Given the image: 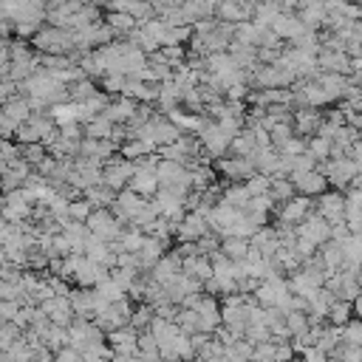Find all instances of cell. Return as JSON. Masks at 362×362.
<instances>
[{"instance_id": "41", "label": "cell", "mask_w": 362, "mask_h": 362, "mask_svg": "<svg viewBox=\"0 0 362 362\" xmlns=\"http://www.w3.org/2000/svg\"><path fill=\"white\" fill-rule=\"evenodd\" d=\"M274 362H294V345L288 339L274 342Z\"/></svg>"}, {"instance_id": "24", "label": "cell", "mask_w": 362, "mask_h": 362, "mask_svg": "<svg viewBox=\"0 0 362 362\" xmlns=\"http://www.w3.org/2000/svg\"><path fill=\"white\" fill-rule=\"evenodd\" d=\"M3 113H6V116L14 122V124H23V122H25V119H28L34 110H31V102H28L23 93H17L14 99H8V102L3 105Z\"/></svg>"}, {"instance_id": "22", "label": "cell", "mask_w": 362, "mask_h": 362, "mask_svg": "<svg viewBox=\"0 0 362 362\" xmlns=\"http://www.w3.org/2000/svg\"><path fill=\"white\" fill-rule=\"evenodd\" d=\"M116 153V141L113 139H82L79 144V156L85 158H99V161H107L110 156Z\"/></svg>"}, {"instance_id": "20", "label": "cell", "mask_w": 362, "mask_h": 362, "mask_svg": "<svg viewBox=\"0 0 362 362\" xmlns=\"http://www.w3.org/2000/svg\"><path fill=\"white\" fill-rule=\"evenodd\" d=\"M322 119H325V116H322L317 107H297V110H294V133L311 139V136L320 133Z\"/></svg>"}, {"instance_id": "16", "label": "cell", "mask_w": 362, "mask_h": 362, "mask_svg": "<svg viewBox=\"0 0 362 362\" xmlns=\"http://www.w3.org/2000/svg\"><path fill=\"white\" fill-rule=\"evenodd\" d=\"M107 272L110 269H105L102 263H96V260H90V257H79V266H76V274H74V283L79 286V288H96L105 277H107Z\"/></svg>"}, {"instance_id": "47", "label": "cell", "mask_w": 362, "mask_h": 362, "mask_svg": "<svg viewBox=\"0 0 362 362\" xmlns=\"http://www.w3.org/2000/svg\"><path fill=\"white\" fill-rule=\"evenodd\" d=\"M8 226H11V223H8V221H6L3 215H0V240L6 238V232H8Z\"/></svg>"}, {"instance_id": "3", "label": "cell", "mask_w": 362, "mask_h": 362, "mask_svg": "<svg viewBox=\"0 0 362 362\" xmlns=\"http://www.w3.org/2000/svg\"><path fill=\"white\" fill-rule=\"evenodd\" d=\"M158 181L161 187H170V189H178V192H192V170L187 164H178V161H170V158H158Z\"/></svg>"}, {"instance_id": "46", "label": "cell", "mask_w": 362, "mask_h": 362, "mask_svg": "<svg viewBox=\"0 0 362 362\" xmlns=\"http://www.w3.org/2000/svg\"><path fill=\"white\" fill-rule=\"evenodd\" d=\"M354 317H362V291L354 297Z\"/></svg>"}, {"instance_id": "7", "label": "cell", "mask_w": 362, "mask_h": 362, "mask_svg": "<svg viewBox=\"0 0 362 362\" xmlns=\"http://www.w3.org/2000/svg\"><path fill=\"white\" fill-rule=\"evenodd\" d=\"M147 201H150V198H144V195L133 192L130 187H124V189L116 192V201L110 204V212H113L122 223H133V221L141 215V209L147 206Z\"/></svg>"}, {"instance_id": "8", "label": "cell", "mask_w": 362, "mask_h": 362, "mask_svg": "<svg viewBox=\"0 0 362 362\" xmlns=\"http://www.w3.org/2000/svg\"><path fill=\"white\" fill-rule=\"evenodd\" d=\"M198 141H201V150H204L206 156H212V158L226 156V153H229V144H232V139L218 127L215 119L206 122V124L198 130Z\"/></svg>"}, {"instance_id": "43", "label": "cell", "mask_w": 362, "mask_h": 362, "mask_svg": "<svg viewBox=\"0 0 362 362\" xmlns=\"http://www.w3.org/2000/svg\"><path fill=\"white\" fill-rule=\"evenodd\" d=\"M17 82H11V79H0V107L8 102V99H14L17 96Z\"/></svg>"}, {"instance_id": "32", "label": "cell", "mask_w": 362, "mask_h": 362, "mask_svg": "<svg viewBox=\"0 0 362 362\" xmlns=\"http://www.w3.org/2000/svg\"><path fill=\"white\" fill-rule=\"evenodd\" d=\"M305 153L314 158V161H325V158H331V139H325V136H311L308 139V144H305Z\"/></svg>"}, {"instance_id": "11", "label": "cell", "mask_w": 362, "mask_h": 362, "mask_svg": "<svg viewBox=\"0 0 362 362\" xmlns=\"http://www.w3.org/2000/svg\"><path fill=\"white\" fill-rule=\"evenodd\" d=\"M215 170L221 175H226V181H246L249 175L257 173L255 170V161L249 156H232V158L221 156V158H215Z\"/></svg>"}, {"instance_id": "49", "label": "cell", "mask_w": 362, "mask_h": 362, "mask_svg": "<svg viewBox=\"0 0 362 362\" xmlns=\"http://www.w3.org/2000/svg\"><path fill=\"white\" fill-rule=\"evenodd\" d=\"M354 238H359V240H362V226H359V229L354 232Z\"/></svg>"}, {"instance_id": "27", "label": "cell", "mask_w": 362, "mask_h": 362, "mask_svg": "<svg viewBox=\"0 0 362 362\" xmlns=\"http://www.w3.org/2000/svg\"><path fill=\"white\" fill-rule=\"evenodd\" d=\"M113 130H116V124L110 119H105V116H96V119H90L85 124V136L88 139H113Z\"/></svg>"}, {"instance_id": "30", "label": "cell", "mask_w": 362, "mask_h": 362, "mask_svg": "<svg viewBox=\"0 0 362 362\" xmlns=\"http://www.w3.org/2000/svg\"><path fill=\"white\" fill-rule=\"evenodd\" d=\"M221 252L226 255V257H232V260H243L246 255H249V240L246 238H223L221 240Z\"/></svg>"}, {"instance_id": "14", "label": "cell", "mask_w": 362, "mask_h": 362, "mask_svg": "<svg viewBox=\"0 0 362 362\" xmlns=\"http://www.w3.org/2000/svg\"><path fill=\"white\" fill-rule=\"evenodd\" d=\"M181 272H184V260H181V255L173 249V252H164V255L158 257V263L150 269V277H153L156 283H161V286H170Z\"/></svg>"}, {"instance_id": "44", "label": "cell", "mask_w": 362, "mask_h": 362, "mask_svg": "<svg viewBox=\"0 0 362 362\" xmlns=\"http://www.w3.org/2000/svg\"><path fill=\"white\" fill-rule=\"evenodd\" d=\"M303 362H331V356L325 351H320L317 345H311V348L303 351Z\"/></svg>"}, {"instance_id": "18", "label": "cell", "mask_w": 362, "mask_h": 362, "mask_svg": "<svg viewBox=\"0 0 362 362\" xmlns=\"http://www.w3.org/2000/svg\"><path fill=\"white\" fill-rule=\"evenodd\" d=\"M291 184H294V192L297 195H308V198H317V195H322L328 189V178H325V173L320 167L297 175Z\"/></svg>"}, {"instance_id": "31", "label": "cell", "mask_w": 362, "mask_h": 362, "mask_svg": "<svg viewBox=\"0 0 362 362\" xmlns=\"http://www.w3.org/2000/svg\"><path fill=\"white\" fill-rule=\"evenodd\" d=\"M354 317V303L351 300H334L328 308V322L331 325H345Z\"/></svg>"}, {"instance_id": "17", "label": "cell", "mask_w": 362, "mask_h": 362, "mask_svg": "<svg viewBox=\"0 0 362 362\" xmlns=\"http://www.w3.org/2000/svg\"><path fill=\"white\" fill-rule=\"evenodd\" d=\"M269 28H272L280 40H288V42H291V40H297L303 31H311V28H305V23H303L294 11H280V14L272 20V25H269Z\"/></svg>"}, {"instance_id": "40", "label": "cell", "mask_w": 362, "mask_h": 362, "mask_svg": "<svg viewBox=\"0 0 362 362\" xmlns=\"http://www.w3.org/2000/svg\"><path fill=\"white\" fill-rule=\"evenodd\" d=\"M305 144H308V139H300V136H291L283 147H277L283 156H303L305 153Z\"/></svg>"}, {"instance_id": "2", "label": "cell", "mask_w": 362, "mask_h": 362, "mask_svg": "<svg viewBox=\"0 0 362 362\" xmlns=\"http://www.w3.org/2000/svg\"><path fill=\"white\" fill-rule=\"evenodd\" d=\"M130 314H133V305H130L127 297H122V300H116V303H105V305L93 314V322H96L105 334H110V331H116V328L130 325Z\"/></svg>"}, {"instance_id": "33", "label": "cell", "mask_w": 362, "mask_h": 362, "mask_svg": "<svg viewBox=\"0 0 362 362\" xmlns=\"http://www.w3.org/2000/svg\"><path fill=\"white\" fill-rule=\"evenodd\" d=\"M286 328H288L291 339H294V337H300V334H305V331L311 328L308 314H305V311H300V308H291V311L286 314Z\"/></svg>"}, {"instance_id": "25", "label": "cell", "mask_w": 362, "mask_h": 362, "mask_svg": "<svg viewBox=\"0 0 362 362\" xmlns=\"http://www.w3.org/2000/svg\"><path fill=\"white\" fill-rule=\"evenodd\" d=\"M255 150H257V139H255V130L252 127H243L235 139H232V144H229V153L232 156H255Z\"/></svg>"}, {"instance_id": "26", "label": "cell", "mask_w": 362, "mask_h": 362, "mask_svg": "<svg viewBox=\"0 0 362 362\" xmlns=\"http://www.w3.org/2000/svg\"><path fill=\"white\" fill-rule=\"evenodd\" d=\"M82 195H85V198H88L93 206H110V204L116 201V189H113V187H107L105 181L85 187V189H82Z\"/></svg>"}, {"instance_id": "15", "label": "cell", "mask_w": 362, "mask_h": 362, "mask_svg": "<svg viewBox=\"0 0 362 362\" xmlns=\"http://www.w3.org/2000/svg\"><path fill=\"white\" fill-rule=\"evenodd\" d=\"M297 235L305 238V240H311L314 246H322V243L331 240V223H328L320 212H311V215L297 226Z\"/></svg>"}, {"instance_id": "28", "label": "cell", "mask_w": 362, "mask_h": 362, "mask_svg": "<svg viewBox=\"0 0 362 362\" xmlns=\"http://www.w3.org/2000/svg\"><path fill=\"white\" fill-rule=\"evenodd\" d=\"M269 195L274 204H283L294 195V184L286 178V175H272V184H269Z\"/></svg>"}, {"instance_id": "36", "label": "cell", "mask_w": 362, "mask_h": 362, "mask_svg": "<svg viewBox=\"0 0 362 362\" xmlns=\"http://www.w3.org/2000/svg\"><path fill=\"white\" fill-rule=\"evenodd\" d=\"M342 342L354 345V348H362V317H351L342 325Z\"/></svg>"}, {"instance_id": "9", "label": "cell", "mask_w": 362, "mask_h": 362, "mask_svg": "<svg viewBox=\"0 0 362 362\" xmlns=\"http://www.w3.org/2000/svg\"><path fill=\"white\" fill-rule=\"evenodd\" d=\"M133 173H136V161L133 158H124V156L122 158H107L105 167H102V181L119 192V189H124L130 184Z\"/></svg>"}, {"instance_id": "4", "label": "cell", "mask_w": 362, "mask_h": 362, "mask_svg": "<svg viewBox=\"0 0 362 362\" xmlns=\"http://www.w3.org/2000/svg\"><path fill=\"white\" fill-rule=\"evenodd\" d=\"M320 170L325 173L328 184H334L337 189H348L354 184V178L359 175V170H356L351 156H331V158H325V164Z\"/></svg>"}, {"instance_id": "35", "label": "cell", "mask_w": 362, "mask_h": 362, "mask_svg": "<svg viewBox=\"0 0 362 362\" xmlns=\"http://www.w3.org/2000/svg\"><path fill=\"white\" fill-rule=\"evenodd\" d=\"M153 317H156V308H153L150 303H141V305L133 308V314H130V328H136V331H147L150 322H153Z\"/></svg>"}, {"instance_id": "13", "label": "cell", "mask_w": 362, "mask_h": 362, "mask_svg": "<svg viewBox=\"0 0 362 362\" xmlns=\"http://www.w3.org/2000/svg\"><path fill=\"white\" fill-rule=\"evenodd\" d=\"M317 212L328 223L345 221V192L342 189H325L322 195H317Z\"/></svg>"}, {"instance_id": "37", "label": "cell", "mask_w": 362, "mask_h": 362, "mask_svg": "<svg viewBox=\"0 0 362 362\" xmlns=\"http://www.w3.org/2000/svg\"><path fill=\"white\" fill-rule=\"evenodd\" d=\"M175 325L184 331V334H198V314L187 305H178V314H175Z\"/></svg>"}, {"instance_id": "34", "label": "cell", "mask_w": 362, "mask_h": 362, "mask_svg": "<svg viewBox=\"0 0 362 362\" xmlns=\"http://www.w3.org/2000/svg\"><path fill=\"white\" fill-rule=\"evenodd\" d=\"M93 209H96V206H93L85 195H79V198H74V201L68 204V221H79V223H85V221L90 218Z\"/></svg>"}, {"instance_id": "39", "label": "cell", "mask_w": 362, "mask_h": 362, "mask_svg": "<svg viewBox=\"0 0 362 362\" xmlns=\"http://www.w3.org/2000/svg\"><path fill=\"white\" fill-rule=\"evenodd\" d=\"M221 240H223V238H221L218 232H212V229H209L204 238H198V240H195L198 255H206V257H209L212 252H218V249H221Z\"/></svg>"}, {"instance_id": "12", "label": "cell", "mask_w": 362, "mask_h": 362, "mask_svg": "<svg viewBox=\"0 0 362 362\" xmlns=\"http://www.w3.org/2000/svg\"><path fill=\"white\" fill-rule=\"evenodd\" d=\"M317 68L328 71V74H348L351 76L354 62H351V54L345 48H320L317 51Z\"/></svg>"}, {"instance_id": "29", "label": "cell", "mask_w": 362, "mask_h": 362, "mask_svg": "<svg viewBox=\"0 0 362 362\" xmlns=\"http://www.w3.org/2000/svg\"><path fill=\"white\" fill-rule=\"evenodd\" d=\"M150 153H156V144H150L147 139H127L124 144H122V156L124 158H141V156H150Z\"/></svg>"}, {"instance_id": "45", "label": "cell", "mask_w": 362, "mask_h": 362, "mask_svg": "<svg viewBox=\"0 0 362 362\" xmlns=\"http://www.w3.org/2000/svg\"><path fill=\"white\" fill-rule=\"evenodd\" d=\"M351 158H354V164H356V170H359V175H362V139L351 147V153H348Z\"/></svg>"}, {"instance_id": "5", "label": "cell", "mask_w": 362, "mask_h": 362, "mask_svg": "<svg viewBox=\"0 0 362 362\" xmlns=\"http://www.w3.org/2000/svg\"><path fill=\"white\" fill-rule=\"evenodd\" d=\"M314 212V201L308 195H291L288 201L277 204V226H300Z\"/></svg>"}, {"instance_id": "48", "label": "cell", "mask_w": 362, "mask_h": 362, "mask_svg": "<svg viewBox=\"0 0 362 362\" xmlns=\"http://www.w3.org/2000/svg\"><path fill=\"white\" fill-rule=\"evenodd\" d=\"M195 362H218V359H209V356H195Z\"/></svg>"}, {"instance_id": "23", "label": "cell", "mask_w": 362, "mask_h": 362, "mask_svg": "<svg viewBox=\"0 0 362 362\" xmlns=\"http://www.w3.org/2000/svg\"><path fill=\"white\" fill-rule=\"evenodd\" d=\"M184 274L206 283L212 277V260L206 255H192V257H184Z\"/></svg>"}, {"instance_id": "19", "label": "cell", "mask_w": 362, "mask_h": 362, "mask_svg": "<svg viewBox=\"0 0 362 362\" xmlns=\"http://www.w3.org/2000/svg\"><path fill=\"white\" fill-rule=\"evenodd\" d=\"M107 345L113 348V354H122V356H130V354H139V331L124 325V328H116L107 334Z\"/></svg>"}, {"instance_id": "6", "label": "cell", "mask_w": 362, "mask_h": 362, "mask_svg": "<svg viewBox=\"0 0 362 362\" xmlns=\"http://www.w3.org/2000/svg\"><path fill=\"white\" fill-rule=\"evenodd\" d=\"M85 226H88L93 235H99L102 240H107V243L119 240V235L124 232V229H122L124 223L110 212V206H96V209L90 212V218L85 221Z\"/></svg>"}, {"instance_id": "42", "label": "cell", "mask_w": 362, "mask_h": 362, "mask_svg": "<svg viewBox=\"0 0 362 362\" xmlns=\"http://www.w3.org/2000/svg\"><path fill=\"white\" fill-rule=\"evenodd\" d=\"M54 362H82V354L74 348V345H65L54 354Z\"/></svg>"}, {"instance_id": "38", "label": "cell", "mask_w": 362, "mask_h": 362, "mask_svg": "<svg viewBox=\"0 0 362 362\" xmlns=\"http://www.w3.org/2000/svg\"><path fill=\"white\" fill-rule=\"evenodd\" d=\"M243 184H246L249 195L255 198V195H266V192H269V184H272V178H269V175H263V173H255V175H249Z\"/></svg>"}, {"instance_id": "21", "label": "cell", "mask_w": 362, "mask_h": 362, "mask_svg": "<svg viewBox=\"0 0 362 362\" xmlns=\"http://www.w3.org/2000/svg\"><path fill=\"white\" fill-rule=\"evenodd\" d=\"M139 105H141V102H136V99H130V96H119L116 102H110V105L105 107L102 116L110 119L113 124H130V119L136 116Z\"/></svg>"}, {"instance_id": "50", "label": "cell", "mask_w": 362, "mask_h": 362, "mask_svg": "<svg viewBox=\"0 0 362 362\" xmlns=\"http://www.w3.org/2000/svg\"><path fill=\"white\" fill-rule=\"evenodd\" d=\"M158 362H167V359H158Z\"/></svg>"}, {"instance_id": "10", "label": "cell", "mask_w": 362, "mask_h": 362, "mask_svg": "<svg viewBox=\"0 0 362 362\" xmlns=\"http://www.w3.org/2000/svg\"><path fill=\"white\" fill-rule=\"evenodd\" d=\"M209 232V221L204 212L198 209H187V215L181 218V223L175 226V238L178 243H195L198 238H204Z\"/></svg>"}, {"instance_id": "1", "label": "cell", "mask_w": 362, "mask_h": 362, "mask_svg": "<svg viewBox=\"0 0 362 362\" xmlns=\"http://www.w3.org/2000/svg\"><path fill=\"white\" fill-rule=\"evenodd\" d=\"M34 48L45 51V54H71L76 48L74 31L59 28V25H45L34 34Z\"/></svg>"}]
</instances>
